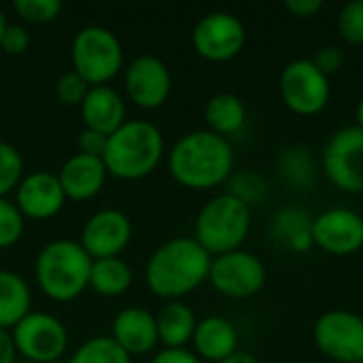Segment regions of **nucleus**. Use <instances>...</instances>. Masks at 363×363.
<instances>
[{
    "label": "nucleus",
    "mask_w": 363,
    "mask_h": 363,
    "mask_svg": "<svg viewBox=\"0 0 363 363\" xmlns=\"http://www.w3.org/2000/svg\"><path fill=\"white\" fill-rule=\"evenodd\" d=\"M87 91H89V83L74 70L60 74V79L55 81V98L66 106H81Z\"/></svg>",
    "instance_id": "nucleus-32"
},
{
    "label": "nucleus",
    "mask_w": 363,
    "mask_h": 363,
    "mask_svg": "<svg viewBox=\"0 0 363 363\" xmlns=\"http://www.w3.org/2000/svg\"><path fill=\"white\" fill-rule=\"evenodd\" d=\"M281 96L298 115H315L330 100L328 77L311 60L291 62L281 74Z\"/></svg>",
    "instance_id": "nucleus-12"
},
{
    "label": "nucleus",
    "mask_w": 363,
    "mask_h": 363,
    "mask_svg": "<svg viewBox=\"0 0 363 363\" xmlns=\"http://www.w3.org/2000/svg\"><path fill=\"white\" fill-rule=\"evenodd\" d=\"M323 166L336 187L349 194H363V130L342 128L325 147Z\"/></svg>",
    "instance_id": "nucleus-13"
},
{
    "label": "nucleus",
    "mask_w": 363,
    "mask_h": 363,
    "mask_svg": "<svg viewBox=\"0 0 363 363\" xmlns=\"http://www.w3.org/2000/svg\"><path fill=\"white\" fill-rule=\"evenodd\" d=\"M106 138L108 136H104L100 132H94V130L83 128L79 132V138H77L79 153H85V155H91V157H102V153L106 149Z\"/></svg>",
    "instance_id": "nucleus-35"
},
{
    "label": "nucleus",
    "mask_w": 363,
    "mask_h": 363,
    "mask_svg": "<svg viewBox=\"0 0 363 363\" xmlns=\"http://www.w3.org/2000/svg\"><path fill=\"white\" fill-rule=\"evenodd\" d=\"M315 342L328 357L336 362H362L363 319L347 311L328 313L315 325Z\"/></svg>",
    "instance_id": "nucleus-14"
},
{
    "label": "nucleus",
    "mask_w": 363,
    "mask_h": 363,
    "mask_svg": "<svg viewBox=\"0 0 363 363\" xmlns=\"http://www.w3.org/2000/svg\"><path fill=\"white\" fill-rule=\"evenodd\" d=\"M313 240L332 255H351L363 247V219L347 208L328 211L315 219Z\"/></svg>",
    "instance_id": "nucleus-16"
},
{
    "label": "nucleus",
    "mask_w": 363,
    "mask_h": 363,
    "mask_svg": "<svg viewBox=\"0 0 363 363\" xmlns=\"http://www.w3.org/2000/svg\"><path fill=\"white\" fill-rule=\"evenodd\" d=\"M134 283V272L123 257L94 259L89 272V289L102 298H119Z\"/></svg>",
    "instance_id": "nucleus-23"
},
{
    "label": "nucleus",
    "mask_w": 363,
    "mask_h": 363,
    "mask_svg": "<svg viewBox=\"0 0 363 363\" xmlns=\"http://www.w3.org/2000/svg\"><path fill=\"white\" fill-rule=\"evenodd\" d=\"M313 219L308 213L300 208H283L277 213L274 223H272V234L274 238L294 249V251H308L313 247Z\"/></svg>",
    "instance_id": "nucleus-25"
},
{
    "label": "nucleus",
    "mask_w": 363,
    "mask_h": 363,
    "mask_svg": "<svg viewBox=\"0 0 363 363\" xmlns=\"http://www.w3.org/2000/svg\"><path fill=\"white\" fill-rule=\"evenodd\" d=\"M91 257L79 240L55 238L47 242L34 262L36 287L51 302H74L89 289Z\"/></svg>",
    "instance_id": "nucleus-4"
},
{
    "label": "nucleus",
    "mask_w": 363,
    "mask_h": 363,
    "mask_svg": "<svg viewBox=\"0 0 363 363\" xmlns=\"http://www.w3.org/2000/svg\"><path fill=\"white\" fill-rule=\"evenodd\" d=\"M151 363H202L196 353L187 349H162L153 355Z\"/></svg>",
    "instance_id": "nucleus-37"
},
{
    "label": "nucleus",
    "mask_w": 363,
    "mask_h": 363,
    "mask_svg": "<svg viewBox=\"0 0 363 363\" xmlns=\"http://www.w3.org/2000/svg\"><path fill=\"white\" fill-rule=\"evenodd\" d=\"M26 174V164L19 149L6 140H0V198H6L17 189Z\"/></svg>",
    "instance_id": "nucleus-28"
},
{
    "label": "nucleus",
    "mask_w": 363,
    "mask_h": 363,
    "mask_svg": "<svg viewBox=\"0 0 363 363\" xmlns=\"http://www.w3.org/2000/svg\"><path fill=\"white\" fill-rule=\"evenodd\" d=\"M15 363H32V362H26V359H17Z\"/></svg>",
    "instance_id": "nucleus-43"
},
{
    "label": "nucleus",
    "mask_w": 363,
    "mask_h": 363,
    "mask_svg": "<svg viewBox=\"0 0 363 363\" xmlns=\"http://www.w3.org/2000/svg\"><path fill=\"white\" fill-rule=\"evenodd\" d=\"M338 30L345 40L353 45L363 43V0L349 2L338 17Z\"/></svg>",
    "instance_id": "nucleus-33"
},
{
    "label": "nucleus",
    "mask_w": 363,
    "mask_h": 363,
    "mask_svg": "<svg viewBox=\"0 0 363 363\" xmlns=\"http://www.w3.org/2000/svg\"><path fill=\"white\" fill-rule=\"evenodd\" d=\"M132 219L119 208L96 211L81 228L79 245L91 259L121 257L132 242Z\"/></svg>",
    "instance_id": "nucleus-11"
},
{
    "label": "nucleus",
    "mask_w": 363,
    "mask_h": 363,
    "mask_svg": "<svg viewBox=\"0 0 363 363\" xmlns=\"http://www.w3.org/2000/svg\"><path fill=\"white\" fill-rule=\"evenodd\" d=\"M194 349L196 355L206 362L221 363L228 359L232 353H236L238 336L234 325L223 317H206L198 321L194 332Z\"/></svg>",
    "instance_id": "nucleus-20"
},
{
    "label": "nucleus",
    "mask_w": 363,
    "mask_h": 363,
    "mask_svg": "<svg viewBox=\"0 0 363 363\" xmlns=\"http://www.w3.org/2000/svg\"><path fill=\"white\" fill-rule=\"evenodd\" d=\"M123 89L130 102L143 111L164 106L172 91V74L157 55H138L123 68Z\"/></svg>",
    "instance_id": "nucleus-8"
},
{
    "label": "nucleus",
    "mask_w": 363,
    "mask_h": 363,
    "mask_svg": "<svg viewBox=\"0 0 363 363\" xmlns=\"http://www.w3.org/2000/svg\"><path fill=\"white\" fill-rule=\"evenodd\" d=\"M19 359L32 363H53L64 359L68 351V330L51 313L32 311L11 330Z\"/></svg>",
    "instance_id": "nucleus-7"
},
{
    "label": "nucleus",
    "mask_w": 363,
    "mask_h": 363,
    "mask_svg": "<svg viewBox=\"0 0 363 363\" xmlns=\"http://www.w3.org/2000/svg\"><path fill=\"white\" fill-rule=\"evenodd\" d=\"M13 11L23 23L43 26L55 21L64 11V4L60 0H15Z\"/></svg>",
    "instance_id": "nucleus-29"
},
{
    "label": "nucleus",
    "mask_w": 363,
    "mask_h": 363,
    "mask_svg": "<svg viewBox=\"0 0 363 363\" xmlns=\"http://www.w3.org/2000/svg\"><path fill=\"white\" fill-rule=\"evenodd\" d=\"M157 325V338L164 349H185L187 342H191L198 319L194 311L183 304L181 300L166 302V306L160 308L155 315Z\"/></svg>",
    "instance_id": "nucleus-21"
},
{
    "label": "nucleus",
    "mask_w": 363,
    "mask_h": 363,
    "mask_svg": "<svg viewBox=\"0 0 363 363\" xmlns=\"http://www.w3.org/2000/svg\"><path fill=\"white\" fill-rule=\"evenodd\" d=\"M228 181H230L228 194L234 196L236 200H240L242 204H247L249 208L253 204L262 202L266 198V194H268L266 181L259 174H253V172H240V174L230 177Z\"/></svg>",
    "instance_id": "nucleus-31"
},
{
    "label": "nucleus",
    "mask_w": 363,
    "mask_h": 363,
    "mask_svg": "<svg viewBox=\"0 0 363 363\" xmlns=\"http://www.w3.org/2000/svg\"><path fill=\"white\" fill-rule=\"evenodd\" d=\"M313 62H315V66L328 77V74L338 72V70L342 68L345 55H342V51H340L338 47H325V49H321V51L317 53V57H315Z\"/></svg>",
    "instance_id": "nucleus-36"
},
{
    "label": "nucleus",
    "mask_w": 363,
    "mask_h": 363,
    "mask_svg": "<svg viewBox=\"0 0 363 363\" xmlns=\"http://www.w3.org/2000/svg\"><path fill=\"white\" fill-rule=\"evenodd\" d=\"M251 228V208L230 194L208 200L194 225V240L213 257L238 251Z\"/></svg>",
    "instance_id": "nucleus-5"
},
{
    "label": "nucleus",
    "mask_w": 363,
    "mask_h": 363,
    "mask_svg": "<svg viewBox=\"0 0 363 363\" xmlns=\"http://www.w3.org/2000/svg\"><path fill=\"white\" fill-rule=\"evenodd\" d=\"M211 262L213 257L194 238H170L149 255L145 285L162 300H181L208 281Z\"/></svg>",
    "instance_id": "nucleus-1"
},
{
    "label": "nucleus",
    "mask_w": 363,
    "mask_h": 363,
    "mask_svg": "<svg viewBox=\"0 0 363 363\" xmlns=\"http://www.w3.org/2000/svg\"><path fill=\"white\" fill-rule=\"evenodd\" d=\"M221 363H257V362H255V357H253L251 353H247V351H236V353H232L228 359H223Z\"/></svg>",
    "instance_id": "nucleus-40"
},
{
    "label": "nucleus",
    "mask_w": 363,
    "mask_h": 363,
    "mask_svg": "<svg viewBox=\"0 0 363 363\" xmlns=\"http://www.w3.org/2000/svg\"><path fill=\"white\" fill-rule=\"evenodd\" d=\"M30 45H32V34L26 26H21V23H9L6 26L2 40H0V49L6 55H13V57L23 55V53H28Z\"/></svg>",
    "instance_id": "nucleus-34"
},
{
    "label": "nucleus",
    "mask_w": 363,
    "mask_h": 363,
    "mask_svg": "<svg viewBox=\"0 0 363 363\" xmlns=\"http://www.w3.org/2000/svg\"><path fill=\"white\" fill-rule=\"evenodd\" d=\"M83 128L111 136L119 130L125 119V100L113 85L89 87L85 100L79 106Z\"/></svg>",
    "instance_id": "nucleus-19"
},
{
    "label": "nucleus",
    "mask_w": 363,
    "mask_h": 363,
    "mask_svg": "<svg viewBox=\"0 0 363 363\" xmlns=\"http://www.w3.org/2000/svg\"><path fill=\"white\" fill-rule=\"evenodd\" d=\"M234 153L230 143L208 130L181 136L168 153L170 177L187 189H213L232 177Z\"/></svg>",
    "instance_id": "nucleus-2"
},
{
    "label": "nucleus",
    "mask_w": 363,
    "mask_h": 363,
    "mask_svg": "<svg viewBox=\"0 0 363 363\" xmlns=\"http://www.w3.org/2000/svg\"><path fill=\"white\" fill-rule=\"evenodd\" d=\"M53 363H68V362H64V359H60V362H53Z\"/></svg>",
    "instance_id": "nucleus-44"
},
{
    "label": "nucleus",
    "mask_w": 363,
    "mask_h": 363,
    "mask_svg": "<svg viewBox=\"0 0 363 363\" xmlns=\"http://www.w3.org/2000/svg\"><path fill=\"white\" fill-rule=\"evenodd\" d=\"M247 40L242 21L225 11L204 15L191 32L194 49L208 62H228L236 57Z\"/></svg>",
    "instance_id": "nucleus-10"
},
{
    "label": "nucleus",
    "mask_w": 363,
    "mask_h": 363,
    "mask_svg": "<svg viewBox=\"0 0 363 363\" xmlns=\"http://www.w3.org/2000/svg\"><path fill=\"white\" fill-rule=\"evenodd\" d=\"M70 60L72 70L81 74L89 87L108 85L123 70V45L113 30L85 26L72 38Z\"/></svg>",
    "instance_id": "nucleus-6"
},
{
    "label": "nucleus",
    "mask_w": 363,
    "mask_h": 363,
    "mask_svg": "<svg viewBox=\"0 0 363 363\" xmlns=\"http://www.w3.org/2000/svg\"><path fill=\"white\" fill-rule=\"evenodd\" d=\"M357 128L363 130V98L362 102H359V106H357Z\"/></svg>",
    "instance_id": "nucleus-42"
},
{
    "label": "nucleus",
    "mask_w": 363,
    "mask_h": 363,
    "mask_svg": "<svg viewBox=\"0 0 363 363\" xmlns=\"http://www.w3.org/2000/svg\"><path fill=\"white\" fill-rule=\"evenodd\" d=\"M357 363H363V359H362V362H357Z\"/></svg>",
    "instance_id": "nucleus-45"
},
{
    "label": "nucleus",
    "mask_w": 363,
    "mask_h": 363,
    "mask_svg": "<svg viewBox=\"0 0 363 363\" xmlns=\"http://www.w3.org/2000/svg\"><path fill=\"white\" fill-rule=\"evenodd\" d=\"M285 6L296 17H311L321 11L323 2L321 0H287Z\"/></svg>",
    "instance_id": "nucleus-38"
},
{
    "label": "nucleus",
    "mask_w": 363,
    "mask_h": 363,
    "mask_svg": "<svg viewBox=\"0 0 363 363\" xmlns=\"http://www.w3.org/2000/svg\"><path fill=\"white\" fill-rule=\"evenodd\" d=\"M279 168L285 181L296 189H306L315 181V164L306 149L300 147L287 149L279 160Z\"/></svg>",
    "instance_id": "nucleus-27"
},
{
    "label": "nucleus",
    "mask_w": 363,
    "mask_h": 363,
    "mask_svg": "<svg viewBox=\"0 0 363 363\" xmlns=\"http://www.w3.org/2000/svg\"><path fill=\"white\" fill-rule=\"evenodd\" d=\"M204 119L208 125V132L219 134V136H230L236 134L247 119L245 104L238 96L234 94H217L206 102L204 108Z\"/></svg>",
    "instance_id": "nucleus-24"
},
{
    "label": "nucleus",
    "mask_w": 363,
    "mask_h": 363,
    "mask_svg": "<svg viewBox=\"0 0 363 363\" xmlns=\"http://www.w3.org/2000/svg\"><path fill=\"white\" fill-rule=\"evenodd\" d=\"M32 287L28 281L13 272L2 268L0 270V328L13 330L26 315L32 313Z\"/></svg>",
    "instance_id": "nucleus-22"
},
{
    "label": "nucleus",
    "mask_w": 363,
    "mask_h": 363,
    "mask_svg": "<svg viewBox=\"0 0 363 363\" xmlns=\"http://www.w3.org/2000/svg\"><path fill=\"white\" fill-rule=\"evenodd\" d=\"M111 338L130 355L143 357L160 345L155 315L143 306H128L119 311L111 325Z\"/></svg>",
    "instance_id": "nucleus-17"
},
{
    "label": "nucleus",
    "mask_w": 363,
    "mask_h": 363,
    "mask_svg": "<svg viewBox=\"0 0 363 363\" xmlns=\"http://www.w3.org/2000/svg\"><path fill=\"white\" fill-rule=\"evenodd\" d=\"M108 172L102 157H91L85 153L70 155L57 172V181L64 189L66 200L87 202L94 200L106 185Z\"/></svg>",
    "instance_id": "nucleus-18"
},
{
    "label": "nucleus",
    "mask_w": 363,
    "mask_h": 363,
    "mask_svg": "<svg viewBox=\"0 0 363 363\" xmlns=\"http://www.w3.org/2000/svg\"><path fill=\"white\" fill-rule=\"evenodd\" d=\"M26 230V219L13 200L0 198V251L15 247Z\"/></svg>",
    "instance_id": "nucleus-30"
},
{
    "label": "nucleus",
    "mask_w": 363,
    "mask_h": 363,
    "mask_svg": "<svg viewBox=\"0 0 363 363\" xmlns=\"http://www.w3.org/2000/svg\"><path fill=\"white\" fill-rule=\"evenodd\" d=\"M68 363H132V357L111 336H91L72 351Z\"/></svg>",
    "instance_id": "nucleus-26"
},
{
    "label": "nucleus",
    "mask_w": 363,
    "mask_h": 363,
    "mask_svg": "<svg viewBox=\"0 0 363 363\" xmlns=\"http://www.w3.org/2000/svg\"><path fill=\"white\" fill-rule=\"evenodd\" d=\"M208 281L221 296L242 300L262 291L266 283V268L259 257L247 251H232L211 262Z\"/></svg>",
    "instance_id": "nucleus-9"
},
{
    "label": "nucleus",
    "mask_w": 363,
    "mask_h": 363,
    "mask_svg": "<svg viewBox=\"0 0 363 363\" xmlns=\"http://www.w3.org/2000/svg\"><path fill=\"white\" fill-rule=\"evenodd\" d=\"M17 359H19V355H17L11 332L0 328V363H15Z\"/></svg>",
    "instance_id": "nucleus-39"
},
{
    "label": "nucleus",
    "mask_w": 363,
    "mask_h": 363,
    "mask_svg": "<svg viewBox=\"0 0 363 363\" xmlns=\"http://www.w3.org/2000/svg\"><path fill=\"white\" fill-rule=\"evenodd\" d=\"M166 153L162 130L147 119H128L106 138L102 162L108 177L140 181L155 172Z\"/></svg>",
    "instance_id": "nucleus-3"
},
{
    "label": "nucleus",
    "mask_w": 363,
    "mask_h": 363,
    "mask_svg": "<svg viewBox=\"0 0 363 363\" xmlns=\"http://www.w3.org/2000/svg\"><path fill=\"white\" fill-rule=\"evenodd\" d=\"M13 202L23 215V219L49 221L62 213L68 200L57 181V174L49 170H34L26 172L19 181Z\"/></svg>",
    "instance_id": "nucleus-15"
},
{
    "label": "nucleus",
    "mask_w": 363,
    "mask_h": 363,
    "mask_svg": "<svg viewBox=\"0 0 363 363\" xmlns=\"http://www.w3.org/2000/svg\"><path fill=\"white\" fill-rule=\"evenodd\" d=\"M6 26H9V19H6V15H4V11L0 9V40H2V34H4V30H6Z\"/></svg>",
    "instance_id": "nucleus-41"
}]
</instances>
